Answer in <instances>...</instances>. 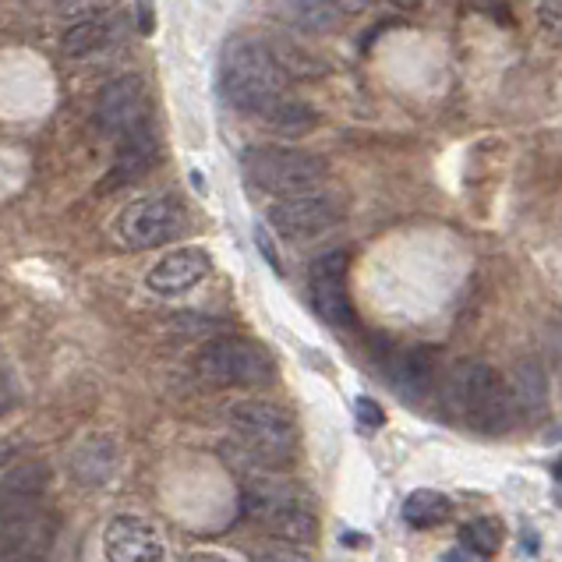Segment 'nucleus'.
I'll list each match as a JSON object with an SVG mask.
<instances>
[{
  "instance_id": "28",
  "label": "nucleus",
  "mask_w": 562,
  "mask_h": 562,
  "mask_svg": "<svg viewBox=\"0 0 562 562\" xmlns=\"http://www.w3.org/2000/svg\"><path fill=\"white\" fill-rule=\"evenodd\" d=\"M372 4H375V0H340V8L350 11V14H355V11H364V8H372Z\"/></svg>"
},
{
  "instance_id": "19",
  "label": "nucleus",
  "mask_w": 562,
  "mask_h": 562,
  "mask_svg": "<svg viewBox=\"0 0 562 562\" xmlns=\"http://www.w3.org/2000/svg\"><path fill=\"white\" fill-rule=\"evenodd\" d=\"M449 517H453V503L436 488H417L404 503V520L417 527V531H431V527L446 524Z\"/></svg>"
},
{
  "instance_id": "25",
  "label": "nucleus",
  "mask_w": 562,
  "mask_h": 562,
  "mask_svg": "<svg viewBox=\"0 0 562 562\" xmlns=\"http://www.w3.org/2000/svg\"><path fill=\"white\" fill-rule=\"evenodd\" d=\"M255 562H308V555H304L297 544H277V549H266L255 555Z\"/></svg>"
},
{
  "instance_id": "20",
  "label": "nucleus",
  "mask_w": 562,
  "mask_h": 562,
  "mask_svg": "<svg viewBox=\"0 0 562 562\" xmlns=\"http://www.w3.org/2000/svg\"><path fill=\"white\" fill-rule=\"evenodd\" d=\"M503 541H506V531H503V524L495 517H477V520H468L460 527L463 549H471V552L485 555V559H492L495 552H499Z\"/></svg>"
},
{
  "instance_id": "1",
  "label": "nucleus",
  "mask_w": 562,
  "mask_h": 562,
  "mask_svg": "<svg viewBox=\"0 0 562 562\" xmlns=\"http://www.w3.org/2000/svg\"><path fill=\"white\" fill-rule=\"evenodd\" d=\"M227 425L231 442L223 446V453H227V463H234L248 477L272 474L294 453V417L269 400H240L227 411Z\"/></svg>"
},
{
  "instance_id": "29",
  "label": "nucleus",
  "mask_w": 562,
  "mask_h": 562,
  "mask_svg": "<svg viewBox=\"0 0 562 562\" xmlns=\"http://www.w3.org/2000/svg\"><path fill=\"white\" fill-rule=\"evenodd\" d=\"M184 562H231V559H223L216 552H199V555H188Z\"/></svg>"
},
{
  "instance_id": "8",
  "label": "nucleus",
  "mask_w": 562,
  "mask_h": 562,
  "mask_svg": "<svg viewBox=\"0 0 562 562\" xmlns=\"http://www.w3.org/2000/svg\"><path fill=\"white\" fill-rule=\"evenodd\" d=\"M184 231H188V213H184V205L170 195L138 199L117 216V237H121V245L132 251L170 245V240L181 237Z\"/></svg>"
},
{
  "instance_id": "26",
  "label": "nucleus",
  "mask_w": 562,
  "mask_h": 562,
  "mask_svg": "<svg viewBox=\"0 0 562 562\" xmlns=\"http://www.w3.org/2000/svg\"><path fill=\"white\" fill-rule=\"evenodd\" d=\"M442 562H488L485 555H477V552H471V549H463V544L457 541L453 549H449L446 555H442Z\"/></svg>"
},
{
  "instance_id": "4",
  "label": "nucleus",
  "mask_w": 562,
  "mask_h": 562,
  "mask_svg": "<svg viewBox=\"0 0 562 562\" xmlns=\"http://www.w3.org/2000/svg\"><path fill=\"white\" fill-rule=\"evenodd\" d=\"M240 509L251 524L286 544H308L318 535V513L308 488L277 474H255L245 481Z\"/></svg>"
},
{
  "instance_id": "22",
  "label": "nucleus",
  "mask_w": 562,
  "mask_h": 562,
  "mask_svg": "<svg viewBox=\"0 0 562 562\" xmlns=\"http://www.w3.org/2000/svg\"><path fill=\"white\" fill-rule=\"evenodd\" d=\"M19 407V382H14L11 368L0 364V417Z\"/></svg>"
},
{
  "instance_id": "13",
  "label": "nucleus",
  "mask_w": 562,
  "mask_h": 562,
  "mask_svg": "<svg viewBox=\"0 0 562 562\" xmlns=\"http://www.w3.org/2000/svg\"><path fill=\"white\" fill-rule=\"evenodd\" d=\"M213 262H209V251L202 248H178L170 251L167 259H159L149 277H146V286L159 297H178V294H188L191 286H199Z\"/></svg>"
},
{
  "instance_id": "18",
  "label": "nucleus",
  "mask_w": 562,
  "mask_h": 562,
  "mask_svg": "<svg viewBox=\"0 0 562 562\" xmlns=\"http://www.w3.org/2000/svg\"><path fill=\"white\" fill-rule=\"evenodd\" d=\"M393 372V382L407 393H422L431 385V372H436V355L425 347H400L385 364Z\"/></svg>"
},
{
  "instance_id": "7",
  "label": "nucleus",
  "mask_w": 562,
  "mask_h": 562,
  "mask_svg": "<svg viewBox=\"0 0 562 562\" xmlns=\"http://www.w3.org/2000/svg\"><path fill=\"white\" fill-rule=\"evenodd\" d=\"M195 368L205 382L223 385V390H255V385H269L277 379V364H272L269 350L248 336L209 340L199 350Z\"/></svg>"
},
{
  "instance_id": "6",
  "label": "nucleus",
  "mask_w": 562,
  "mask_h": 562,
  "mask_svg": "<svg viewBox=\"0 0 562 562\" xmlns=\"http://www.w3.org/2000/svg\"><path fill=\"white\" fill-rule=\"evenodd\" d=\"M245 173L269 195L294 199L308 195L326 181V159L291 146H255L245 153Z\"/></svg>"
},
{
  "instance_id": "27",
  "label": "nucleus",
  "mask_w": 562,
  "mask_h": 562,
  "mask_svg": "<svg viewBox=\"0 0 562 562\" xmlns=\"http://www.w3.org/2000/svg\"><path fill=\"white\" fill-rule=\"evenodd\" d=\"M552 481H555V503L562 506V457L555 460V468H552Z\"/></svg>"
},
{
  "instance_id": "15",
  "label": "nucleus",
  "mask_w": 562,
  "mask_h": 562,
  "mask_svg": "<svg viewBox=\"0 0 562 562\" xmlns=\"http://www.w3.org/2000/svg\"><path fill=\"white\" fill-rule=\"evenodd\" d=\"M159 159V142L153 127H142V132L127 135L117 142V159H114V173H110V188L127 184V181H138L153 164Z\"/></svg>"
},
{
  "instance_id": "11",
  "label": "nucleus",
  "mask_w": 562,
  "mask_h": 562,
  "mask_svg": "<svg viewBox=\"0 0 562 562\" xmlns=\"http://www.w3.org/2000/svg\"><path fill=\"white\" fill-rule=\"evenodd\" d=\"M344 209L326 191H308V195L280 199L269 209V227L286 240H308L333 231L340 223Z\"/></svg>"
},
{
  "instance_id": "16",
  "label": "nucleus",
  "mask_w": 562,
  "mask_h": 562,
  "mask_svg": "<svg viewBox=\"0 0 562 562\" xmlns=\"http://www.w3.org/2000/svg\"><path fill=\"white\" fill-rule=\"evenodd\" d=\"M280 11L286 14V22L308 32V36H329L344 25L347 14L340 0H280Z\"/></svg>"
},
{
  "instance_id": "30",
  "label": "nucleus",
  "mask_w": 562,
  "mask_h": 562,
  "mask_svg": "<svg viewBox=\"0 0 562 562\" xmlns=\"http://www.w3.org/2000/svg\"><path fill=\"white\" fill-rule=\"evenodd\" d=\"M390 4H396V8H407V11H414V8H422V0H390Z\"/></svg>"
},
{
  "instance_id": "12",
  "label": "nucleus",
  "mask_w": 562,
  "mask_h": 562,
  "mask_svg": "<svg viewBox=\"0 0 562 562\" xmlns=\"http://www.w3.org/2000/svg\"><path fill=\"white\" fill-rule=\"evenodd\" d=\"M106 562H159L164 559V538L142 517H117L103 531Z\"/></svg>"
},
{
  "instance_id": "21",
  "label": "nucleus",
  "mask_w": 562,
  "mask_h": 562,
  "mask_svg": "<svg viewBox=\"0 0 562 562\" xmlns=\"http://www.w3.org/2000/svg\"><path fill=\"white\" fill-rule=\"evenodd\" d=\"M513 396H517V407H541L544 411V375L538 372V364L535 361H527L520 364V372H517V385H513Z\"/></svg>"
},
{
  "instance_id": "24",
  "label": "nucleus",
  "mask_w": 562,
  "mask_h": 562,
  "mask_svg": "<svg viewBox=\"0 0 562 562\" xmlns=\"http://www.w3.org/2000/svg\"><path fill=\"white\" fill-rule=\"evenodd\" d=\"M538 19L541 25L552 32V36L562 40V0H541V8H538Z\"/></svg>"
},
{
  "instance_id": "14",
  "label": "nucleus",
  "mask_w": 562,
  "mask_h": 562,
  "mask_svg": "<svg viewBox=\"0 0 562 562\" xmlns=\"http://www.w3.org/2000/svg\"><path fill=\"white\" fill-rule=\"evenodd\" d=\"M68 468L82 488H103L117 471V446L106 436H92L75 449Z\"/></svg>"
},
{
  "instance_id": "5",
  "label": "nucleus",
  "mask_w": 562,
  "mask_h": 562,
  "mask_svg": "<svg viewBox=\"0 0 562 562\" xmlns=\"http://www.w3.org/2000/svg\"><path fill=\"white\" fill-rule=\"evenodd\" d=\"M57 513L43 495L0 485V559L4 562H46L57 544Z\"/></svg>"
},
{
  "instance_id": "2",
  "label": "nucleus",
  "mask_w": 562,
  "mask_h": 562,
  "mask_svg": "<svg viewBox=\"0 0 562 562\" xmlns=\"http://www.w3.org/2000/svg\"><path fill=\"white\" fill-rule=\"evenodd\" d=\"M286 75L280 57L262 40H234L220 60V89L240 114L269 117L286 100Z\"/></svg>"
},
{
  "instance_id": "23",
  "label": "nucleus",
  "mask_w": 562,
  "mask_h": 562,
  "mask_svg": "<svg viewBox=\"0 0 562 562\" xmlns=\"http://www.w3.org/2000/svg\"><path fill=\"white\" fill-rule=\"evenodd\" d=\"M355 411H358V422H361L364 431H375V428L385 425V414H382V407L375 404V400L358 396V400H355Z\"/></svg>"
},
{
  "instance_id": "9",
  "label": "nucleus",
  "mask_w": 562,
  "mask_h": 562,
  "mask_svg": "<svg viewBox=\"0 0 562 562\" xmlns=\"http://www.w3.org/2000/svg\"><path fill=\"white\" fill-rule=\"evenodd\" d=\"M95 124L114 142L149 127V100H146L142 78L124 75V78H114V82H106L100 95H95Z\"/></svg>"
},
{
  "instance_id": "10",
  "label": "nucleus",
  "mask_w": 562,
  "mask_h": 562,
  "mask_svg": "<svg viewBox=\"0 0 562 562\" xmlns=\"http://www.w3.org/2000/svg\"><path fill=\"white\" fill-rule=\"evenodd\" d=\"M347 251H326L312 262L308 272V294H312V308L333 329H347L355 326V304H350L347 291Z\"/></svg>"
},
{
  "instance_id": "3",
  "label": "nucleus",
  "mask_w": 562,
  "mask_h": 562,
  "mask_svg": "<svg viewBox=\"0 0 562 562\" xmlns=\"http://www.w3.org/2000/svg\"><path fill=\"white\" fill-rule=\"evenodd\" d=\"M439 396L449 414L474 431H503L517 414V396H513L506 379L488 361L477 358L449 368Z\"/></svg>"
},
{
  "instance_id": "17",
  "label": "nucleus",
  "mask_w": 562,
  "mask_h": 562,
  "mask_svg": "<svg viewBox=\"0 0 562 562\" xmlns=\"http://www.w3.org/2000/svg\"><path fill=\"white\" fill-rule=\"evenodd\" d=\"M117 19L114 14H89V19L75 22L60 40V50L68 57H89L95 50H103L106 43L117 40Z\"/></svg>"
}]
</instances>
